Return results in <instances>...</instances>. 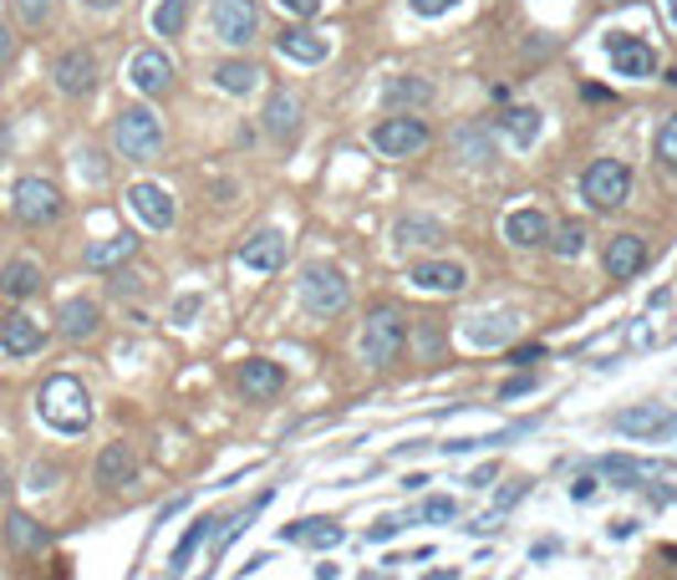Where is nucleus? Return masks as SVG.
<instances>
[{"label":"nucleus","mask_w":677,"mask_h":580,"mask_svg":"<svg viewBox=\"0 0 677 580\" xmlns=\"http://www.w3.org/2000/svg\"><path fill=\"white\" fill-rule=\"evenodd\" d=\"M112 143H118L122 159L148 163L163 153V118L153 107H122L118 112V128H112Z\"/></svg>","instance_id":"3"},{"label":"nucleus","mask_w":677,"mask_h":580,"mask_svg":"<svg viewBox=\"0 0 677 580\" xmlns=\"http://www.w3.org/2000/svg\"><path fill=\"white\" fill-rule=\"evenodd\" d=\"M56 331H62L67 342H93L97 331H103V305H97L93 296H72V301H62V311H56Z\"/></svg>","instance_id":"13"},{"label":"nucleus","mask_w":677,"mask_h":580,"mask_svg":"<svg viewBox=\"0 0 677 580\" xmlns=\"http://www.w3.org/2000/svg\"><path fill=\"white\" fill-rule=\"evenodd\" d=\"M408 280L418 290H433V296H459L469 286V270L459 260H423V265H412Z\"/></svg>","instance_id":"17"},{"label":"nucleus","mask_w":677,"mask_h":580,"mask_svg":"<svg viewBox=\"0 0 677 580\" xmlns=\"http://www.w3.org/2000/svg\"><path fill=\"white\" fill-rule=\"evenodd\" d=\"M499 128L515 138V148H535V138H540L545 118H540V107H509L505 118H499Z\"/></svg>","instance_id":"30"},{"label":"nucleus","mask_w":677,"mask_h":580,"mask_svg":"<svg viewBox=\"0 0 677 580\" xmlns=\"http://www.w3.org/2000/svg\"><path fill=\"white\" fill-rule=\"evenodd\" d=\"M295 128H301V97H295V93H270L266 132H270V138H295Z\"/></svg>","instance_id":"25"},{"label":"nucleus","mask_w":677,"mask_h":580,"mask_svg":"<svg viewBox=\"0 0 677 580\" xmlns=\"http://www.w3.org/2000/svg\"><path fill=\"white\" fill-rule=\"evenodd\" d=\"M11 210L21 225H52L56 214H62V189L52 184V179H21V184L11 189Z\"/></svg>","instance_id":"6"},{"label":"nucleus","mask_w":677,"mask_h":580,"mask_svg":"<svg viewBox=\"0 0 677 580\" xmlns=\"http://www.w3.org/2000/svg\"><path fill=\"white\" fill-rule=\"evenodd\" d=\"M0 346H6V356H36L46 346V331L26 311H11V316L0 321Z\"/></svg>","instance_id":"19"},{"label":"nucleus","mask_w":677,"mask_h":580,"mask_svg":"<svg viewBox=\"0 0 677 580\" xmlns=\"http://www.w3.org/2000/svg\"><path fill=\"white\" fill-rule=\"evenodd\" d=\"M597 479H611L616 488H637V479L647 474L637 459H622V453H606V459H597V469H591Z\"/></svg>","instance_id":"33"},{"label":"nucleus","mask_w":677,"mask_h":580,"mask_svg":"<svg viewBox=\"0 0 677 580\" xmlns=\"http://www.w3.org/2000/svg\"><path fill=\"white\" fill-rule=\"evenodd\" d=\"M209 21H214V36L225 41V46H250L255 31H260V11H255V0H214Z\"/></svg>","instance_id":"7"},{"label":"nucleus","mask_w":677,"mask_h":580,"mask_svg":"<svg viewBox=\"0 0 677 580\" xmlns=\"http://www.w3.org/2000/svg\"><path fill=\"white\" fill-rule=\"evenodd\" d=\"M36 412H41V422H46L52 433H67V438H77V433L93 428V397H87V387H82L72 372H56L52 383L41 387Z\"/></svg>","instance_id":"1"},{"label":"nucleus","mask_w":677,"mask_h":580,"mask_svg":"<svg viewBox=\"0 0 677 580\" xmlns=\"http://www.w3.org/2000/svg\"><path fill=\"white\" fill-rule=\"evenodd\" d=\"M138 255V235H112V239H97L87 245V270H118Z\"/></svg>","instance_id":"26"},{"label":"nucleus","mask_w":677,"mask_h":580,"mask_svg":"<svg viewBox=\"0 0 677 580\" xmlns=\"http://www.w3.org/2000/svg\"><path fill=\"white\" fill-rule=\"evenodd\" d=\"M128 82H133L138 93L159 97L173 87V62L159 52V46H143V52H133V62H128Z\"/></svg>","instance_id":"14"},{"label":"nucleus","mask_w":677,"mask_h":580,"mask_svg":"<svg viewBox=\"0 0 677 580\" xmlns=\"http://www.w3.org/2000/svg\"><path fill=\"white\" fill-rule=\"evenodd\" d=\"M56 87L67 97H82V93H93L97 87V56L93 52H67V56H56Z\"/></svg>","instance_id":"21"},{"label":"nucleus","mask_w":677,"mask_h":580,"mask_svg":"<svg viewBox=\"0 0 677 580\" xmlns=\"http://www.w3.org/2000/svg\"><path fill=\"white\" fill-rule=\"evenodd\" d=\"M214 82H219V93L245 97V93H255V87H260V66H255V62H219V66H214Z\"/></svg>","instance_id":"31"},{"label":"nucleus","mask_w":677,"mask_h":580,"mask_svg":"<svg viewBox=\"0 0 677 580\" xmlns=\"http://www.w3.org/2000/svg\"><path fill=\"white\" fill-rule=\"evenodd\" d=\"M41 290V265L36 260H11L0 270V296H11V301H31Z\"/></svg>","instance_id":"27"},{"label":"nucleus","mask_w":677,"mask_h":580,"mask_svg":"<svg viewBox=\"0 0 677 580\" xmlns=\"http://www.w3.org/2000/svg\"><path fill=\"white\" fill-rule=\"evenodd\" d=\"M453 515H459V500H453V494H428V500L418 504V519H423V525H449Z\"/></svg>","instance_id":"38"},{"label":"nucleus","mask_w":677,"mask_h":580,"mask_svg":"<svg viewBox=\"0 0 677 580\" xmlns=\"http://www.w3.org/2000/svg\"><path fill=\"white\" fill-rule=\"evenodd\" d=\"M280 6H286L291 15H316L321 11V0H280Z\"/></svg>","instance_id":"49"},{"label":"nucleus","mask_w":677,"mask_h":580,"mask_svg":"<svg viewBox=\"0 0 677 580\" xmlns=\"http://www.w3.org/2000/svg\"><path fill=\"white\" fill-rule=\"evenodd\" d=\"M286 260H291V239L280 235V229H255V235L239 245V265H245V270H260V276H276Z\"/></svg>","instance_id":"10"},{"label":"nucleus","mask_w":677,"mask_h":580,"mask_svg":"<svg viewBox=\"0 0 677 580\" xmlns=\"http://www.w3.org/2000/svg\"><path fill=\"white\" fill-rule=\"evenodd\" d=\"M357 352L367 367H393V362L408 352V316H402L398 305H377L373 316L362 321Z\"/></svg>","instance_id":"2"},{"label":"nucleus","mask_w":677,"mask_h":580,"mask_svg":"<svg viewBox=\"0 0 677 580\" xmlns=\"http://www.w3.org/2000/svg\"><path fill=\"white\" fill-rule=\"evenodd\" d=\"M393 239H398V245H439L443 225L433 214H402L398 225H393Z\"/></svg>","instance_id":"29"},{"label":"nucleus","mask_w":677,"mask_h":580,"mask_svg":"<svg viewBox=\"0 0 677 580\" xmlns=\"http://www.w3.org/2000/svg\"><path fill=\"white\" fill-rule=\"evenodd\" d=\"M606 56L616 66V77H652L657 72V52L642 36H626V31H611L606 36Z\"/></svg>","instance_id":"12"},{"label":"nucleus","mask_w":677,"mask_h":580,"mask_svg":"<svg viewBox=\"0 0 677 580\" xmlns=\"http://www.w3.org/2000/svg\"><path fill=\"white\" fill-rule=\"evenodd\" d=\"M535 387H540V377H535V372H525V377H509V383L499 387V397H505V402H515V397L535 393Z\"/></svg>","instance_id":"43"},{"label":"nucleus","mask_w":677,"mask_h":580,"mask_svg":"<svg viewBox=\"0 0 677 580\" xmlns=\"http://www.w3.org/2000/svg\"><path fill=\"white\" fill-rule=\"evenodd\" d=\"M494 474H499V463H479L474 474H469V484H474V488H484V484H490Z\"/></svg>","instance_id":"50"},{"label":"nucleus","mask_w":677,"mask_h":580,"mask_svg":"<svg viewBox=\"0 0 677 580\" xmlns=\"http://www.w3.org/2000/svg\"><path fill=\"white\" fill-rule=\"evenodd\" d=\"M652 148H657V159H663L667 169H677V112L663 122V128H657V143H652Z\"/></svg>","instance_id":"39"},{"label":"nucleus","mask_w":677,"mask_h":580,"mask_svg":"<svg viewBox=\"0 0 677 580\" xmlns=\"http://www.w3.org/2000/svg\"><path fill=\"white\" fill-rule=\"evenodd\" d=\"M459 0H412V11L418 15H449Z\"/></svg>","instance_id":"44"},{"label":"nucleus","mask_w":677,"mask_h":580,"mask_svg":"<svg viewBox=\"0 0 677 580\" xmlns=\"http://www.w3.org/2000/svg\"><path fill=\"white\" fill-rule=\"evenodd\" d=\"M519 336V316L515 311H490V316H479L464 326V342L474 352H490V346H515Z\"/></svg>","instance_id":"15"},{"label":"nucleus","mask_w":677,"mask_h":580,"mask_svg":"<svg viewBox=\"0 0 677 580\" xmlns=\"http://www.w3.org/2000/svg\"><path fill=\"white\" fill-rule=\"evenodd\" d=\"M373 148L383 159H412L428 148V122L423 118H387L373 128Z\"/></svg>","instance_id":"8"},{"label":"nucleus","mask_w":677,"mask_h":580,"mask_svg":"<svg viewBox=\"0 0 677 580\" xmlns=\"http://www.w3.org/2000/svg\"><path fill=\"white\" fill-rule=\"evenodd\" d=\"M82 6H93V11H112L118 0H82Z\"/></svg>","instance_id":"51"},{"label":"nucleus","mask_w":677,"mask_h":580,"mask_svg":"<svg viewBox=\"0 0 677 580\" xmlns=\"http://www.w3.org/2000/svg\"><path fill=\"white\" fill-rule=\"evenodd\" d=\"M663 11H667V21L677 26V0H663Z\"/></svg>","instance_id":"52"},{"label":"nucleus","mask_w":677,"mask_h":580,"mask_svg":"<svg viewBox=\"0 0 677 580\" xmlns=\"http://www.w3.org/2000/svg\"><path fill=\"white\" fill-rule=\"evenodd\" d=\"M128 210L138 214V225H148L153 235H163V229H173L179 204H173V194L163 184H133L128 189Z\"/></svg>","instance_id":"9"},{"label":"nucleus","mask_w":677,"mask_h":580,"mask_svg":"<svg viewBox=\"0 0 677 580\" xmlns=\"http://www.w3.org/2000/svg\"><path fill=\"white\" fill-rule=\"evenodd\" d=\"M291 535H295V540H305L311 550H332V545L346 540V529L332 525V519H311V525H295Z\"/></svg>","instance_id":"35"},{"label":"nucleus","mask_w":677,"mask_h":580,"mask_svg":"<svg viewBox=\"0 0 677 580\" xmlns=\"http://www.w3.org/2000/svg\"><path fill=\"white\" fill-rule=\"evenodd\" d=\"M93 474H97V484L103 488H128L138 479V453L128 449V443H107V449L97 453Z\"/></svg>","instance_id":"20"},{"label":"nucleus","mask_w":677,"mask_h":580,"mask_svg":"<svg viewBox=\"0 0 677 580\" xmlns=\"http://www.w3.org/2000/svg\"><path fill=\"white\" fill-rule=\"evenodd\" d=\"M581 198L591 210H622L632 198V169L622 159H597L581 173Z\"/></svg>","instance_id":"4"},{"label":"nucleus","mask_w":677,"mask_h":580,"mask_svg":"<svg viewBox=\"0 0 677 580\" xmlns=\"http://www.w3.org/2000/svg\"><path fill=\"white\" fill-rule=\"evenodd\" d=\"M398 535V519H377L373 529H367V540H393Z\"/></svg>","instance_id":"48"},{"label":"nucleus","mask_w":677,"mask_h":580,"mask_svg":"<svg viewBox=\"0 0 677 580\" xmlns=\"http://www.w3.org/2000/svg\"><path fill=\"white\" fill-rule=\"evenodd\" d=\"M383 103L387 107H402V112H418V107L433 103V82H428V77H393L383 87Z\"/></svg>","instance_id":"24"},{"label":"nucleus","mask_w":677,"mask_h":580,"mask_svg":"<svg viewBox=\"0 0 677 580\" xmlns=\"http://www.w3.org/2000/svg\"><path fill=\"white\" fill-rule=\"evenodd\" d=\"M173 316H179V326H189V316H200V296L179 301V305H173Z\"/></svg>","instance_id":"47"},{"label":"nucleus","mask_w":677,"mask_h":580,"mask_svg":"<svg viewBox=\"0 0 677 580\" xmlns=\"http://www.w3.org/2000/svg\"><path fill=\"white\" fill-rule=\"evenodd\" d=\"M15 15H21L26 26H46V15H52V0H15Z\"/></svg>","instance_id":"41"},{"label":"nucleus","mask_w":677,"mask_h":580,"mask_svg":"<svg viewBox=\"0 0 677 580\" xmlns=\"http://www.w3.org/2000/svg\"><path fill=\"white\" fill-rule=\"evenodd\" d=\"M214 525H219V519H194V525L184 529V540L173 545V560H169V570H173V576H184V570H189V560H194V550H200V545H204V535H209Z\"/></svg>","instance_id":"34"},{"label":"nucleus","mask_w":677,"mask_h":580,"mask_svg":"<svg viewBox=\"0 0 677 580\" xmlns=\"http://www.w3.org/2000/svg\"><path fill=\"white\" fill-rule=\"evenodd\" d=\"M239 393L250 397V402H270V397L286 387V372L280 362H266V356H250V362H239Z\"/></svg>","instance_id":"16"},{"label":"nucleus","mask_w":677,"mask_h":580,"mask_svg":"<svg viewBox=\"0 0 677 580\" xmlns=\"http://www.w3.org/2000/svg\"><path fill=\"white\" fill-rule=\"evenodd\" d=\"M509 362H519V367H530V362H545V346H509Z\"/></svg>","instance_id":"45"},{"label":"nucleus","mask_w":677,"mask_h":580,"mask_svg":"<svg viewBox=\"0 0 677 580\" xmlns=\"http://www.w3.org/2000/svg\"><path fill=\"white\" fill-rule=\"evenodd\" d=\"M677 428V412L657 408V402H637V408L616 412V433L637 438V443H657V438H667Z\"/></svg>","instance_id":"11"},{"label":"nucleus","mask_w":677,"mask_h":580,"mask_svg":"<svg viewBox=\"0 0 677 580\" xmlns=\"http://www.w3.org/2000/svg\"><path fill=\"white\" fill-rule=\"evenodd\" d=\"M6 540H11L15 555H36V550H46V540H52V535H46V529H41L31 515H21V509H15V515L6 519Z\"/></svg>","instance_id":"28"},{"label":"nucleus","mask_w":677,"mask_h":580,"mask_svg":"<svg viewBox=\"0 0 677 580\" xmlns=\"http://www.w3.org/2000/svg\"><path fill=\"white\" fill-rule=\"evenodd\" d=\"M439 352H443V326H423V331H418V356H423V362H433Z\"/></svg>","instance_id":"42"},{"label":"nucleus","mask_w":677,"mask_h":580,"mask_svg":"<svg viewBox=\"0 0 677 580\" xmlns=\"http://www.w3.org/2000/svg\"><path fill=\"white\" fill-rule=\"evenodd\" d=\"M189 26V0H159V11H153V31L159 36H179Z\"/></svg>","instance_id":"37"},{"label":"nucleus","mask_w":677,"mask_h":580,"mask_svg":"<svg viewBox=\"0 0 677 580\" xmlns=\"http://www.w3.org/2000/svg\"><path fill=\"white\" fill-rule=\"evenodd\" d=\"M15 62V36H11V26H0V72Z\"/></svg>","instance_id":"46"},{"label":"nucleus","mask_w":677,"mask_h":580,"mask_svg":"<svg viewBox=\"0 0 677 580\" xmlns=\"http://www.w3.org/2000/svg\"><path fill=\"white\" fill-rule=\"evenodd\" d=\"M601 260H606V276L611 280H632V276H642V270H647V239H637V235H616L606 245V255H601Z\"/></svg>","instance_id":"18"},{"label":"nucleus","mask_w":677,"mask_h":580,"mask_svg":"<svg viewBox=\"0 0 677 580\" xmlns=\"http://www.w3.org/2000/svg\"><path fill=\"white\" fill-rule=\"evenodd\" d=\"M556 245V255H566V260H576V255L585 250V229L581 225H560V235L550 239Z\"/></svg>","instance_id":"40"},{"label":"nucleus","mask_w":677,"mask_h":580,"mask_svg":"<svg viewBox=\"0 0 677 580\" xmlns=\"http://www.w3.org/2000/svg\"><path fill=\"white\" fill-rule=\"evenodd\" d=\"M525 494H530V484H525V479H515V484H505L499 488V500H494V509L484 519H474V525L469 529H479V535H494V529H499V519L509 515V509H515L519 500H525Z\"/></svg>","instance_id":"32"},{"label":"nucleus","mask_w":677,"mask_h":580,"mask_svg":"<svg viewBox=\"0 0 677 580\" xmlns=\"http://www.w3.org/2000/svg\"><path fill=\"white\" fill-rule=\"evenodd\" d=\"M276 52L301 62V66H321L326 56H332V46H326L321 36H311V31H301V26H286V31H276Z\"/></svg>","instance_id":"22"},{"label":"nucleus","mask_w":677,"mask_h":580,"mask_svg":"<svg viewBox=\"0 0 677 580\" xmlns=\"http://www.w3.org/2000/svg\"><path fill=\"white\" fill-rule=\"evenodd\" d=\"M346 296H352V286H346V276L336 265H305L301 270V305L311 316H336L346 305Z\"/></svg>","instance_id":"5"},{"label":"nucleus","mask_w":677,"mask_h":580,"mask_svg":"<svg viewBox=\"0 0 677 580\" xmlns=\"http://www.w3.org/2000/svg\"><path fill=\"white\" fill-rule=\"evenodd\" d=\"M505 239L509 245H519V250H535V245L550 239V219H545L540 210H515L505 219Z\"/></svg>","instance_id":"23"},{"label":"nucleus","mask_w":677,"mask_h":580,"mask_svg":"<svg viewBox=\"0 0 677 580\" xmlns=\"http://www.w3.org/2000/svg\"><path fill=\"white\" fill-rule=\"evenodd\" d=\"M453 143H459V159L464 163H490L494 159V143H490V132L484 128H459Z\"/></svg>","instance_id":"36"}]
</instances>
